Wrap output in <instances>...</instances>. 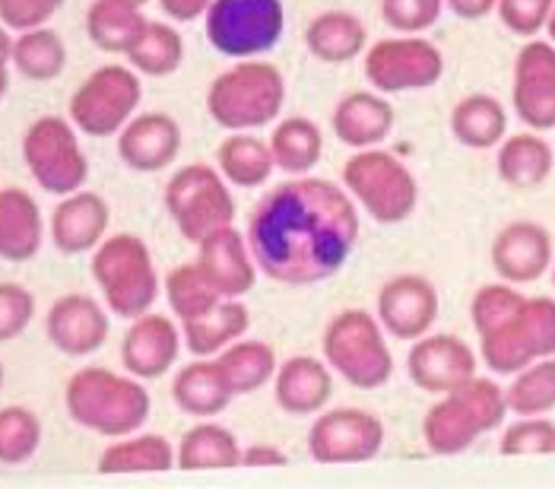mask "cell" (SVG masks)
<instances>
[{
    "mask_svg": "<svg viewBox=\"0 0 555 489\" xmlns=\"http://www.w3.org/2000/svg\"><path fill=\"white\" fill-rule=\"evenodd\" d=\"M273 150V163L286 176H311V169L324 159V131L311 118H283L267 137Z\"/></svg>",
    "mask_w": 555,
    "mask_h": 489,
    "instance_id": "d590c367",
    "label": "cell"
},
{
    "mask_svg": "<svg viewBox=\"0 0 555 489\" xmlns=\"http://www.w3.org/2000/svg\"><path fill=\"white\" fill-rule=\"evenodd\" d=\"M505 416V388H499L492 378L473 375L461 388L438 395V400L428 407L423 420V442L438 458H454L473 448L486 433L499 429Z\"/></svg>",
    "mask_w": 555,
    "mask_h": 489,
    "instance_id": "277c9868",
    "label": "cell"
},
{
    "mask_svg": "<svg viewBox=\"0 0 555 489\" xmlns=\"http://www.w3.org/2000/svg\"><path fill=\"white\" fill-rule=\"evenodd\" d=\"M505 400L514 416H550L555 410V356L537 359L527 369L514 372Z\"/></svg>",
    "mask_w": 555,
    "mask_h": 489,
    "instance_id": "ab89813d",
    "label": "cell"
},
{
    "mask_svg": "<svg viewBox=\"0 0 555 489\" xmlns=\"http://www.w3.org/2000/svg\"><path fill=\"white\" fill-rule=\"evenodd\" d=\"M340 181L356 207L382 226H400L416 214L420 181L400 156L382 146L356 150L343 166Z\"/></svg>",
    "mask_w": 555,
    "mask_h": 489,
    "instance_id": "ba28073f",
    "label": "cell"
},
{
    "mask_svg": "<svg viewBox=\"0 0 555 489\" xmlns=\"http://www.w3.org/2000/svg\"><path fill=\"white\" fill-rule=\"evenodd\" d=\"M143 7L133 0H92L86 10V36L99 51L128 54L146 29Z\"/></svg>",
    "mask_w": 555,
    "mask_h": 489,
    "instance_id": "836d02e7",
    "label": "cell"
},
{
    "mask_svg": "<svg viewBox=\"0 0 555 489\" xmlns=\"http://www.w3.org/2000/svg\"><path fill=\"white\" fill-rule=\"evenodd\" d=\"M42 445V423L29 407L0 410V464H26Z\"/></svg>",
    "mask_w": 555,
    "mask_h": 489,
    "instance_id": "b9f144b4",
    "label": "cell"
},
{
    "mask_svg": "<svg viewBox=\"0 0 555 489\" xmlns=\"http://www.w3.org/2000/svg\"><path fill=\"white\" fill-rule=\"evenodd\" d=\"M143 99L140 74L125 64H105L92 70L77 92L70 95V121L86 137H112L121 133L137 115Z\"/></svg>",
    "mask_w": 555,
    "mask_h": 489,
    "instance_id": "8fae6325",
    "label": "cell"
},
{
    "mask_svg": "<svg viewBox=\"0 0 555 489\" xmlns=\"http://www.w3.org/2000/svg\"><path fill=\"white\" fill-rule=\"evenodd\" d=\"M470 321L486 369L514 375L555 356V299L524 296L514 283H486L473 293Z\"/></svg>",
    "mask_w": 555,
    "mask_h": 489,
    "instance_id": "7a4b0ae2",
    "label": "cell"
},
{
    "mask_svg": "<svg viewBox=\"0 0 555 489\" xmlns=\"http://www.w3.org/2000/svg\"><path fill=\"white\" fill-rule=\"evenodd\" d=\"M410 382L426 395H448L476 375V353L457 334H431L413 340L406 356Z\"/></svg>",
    "mask_w": 555,
    "mask_h": 489,
    "instance_id": "e0dca14e",
    "label": "cell"
},
{
    "mask_svg": "<svg viewBox=\"0 0 555 489\" xmlns=\"http://www.w3.org/2000/svg\"><path fill=\"white\" fill-rule=\"evenodd\" d=\"M13 67L20 70V77L33 83L57 80L67 67V44L48 26L20 33L13 39Z\"/></svg>",
    "mask_w": 555,
    "mask_h": 489,
    "instance_id": "74e56055",
    "label": "cell"
},
{
    "mask_svg": "<svg viewBox=\"0 0 555 489\" xmlns=\"http://www.w3.org/2000/svg\"><path fill=\"white\" fill-rule=\"evenodd\" d=\"M92 280L102 289L108 311L128 321L153 311L163 289L150 245L133 232L102 239L92 252Z\"/></svg>",
    "mask_w": 555,
    "mask_h": 489,
    "instance_id": "52a82bcc",
    "label": "cell"
},
{
    "mask_svg": "<svg viewBox=\"0 0 555 489\" xmlns=\"http://www.w3.org/2000/svg\"><path fill=\"white\" fill-rule=\"evenodd\" d=\"M64 407L77 426L105 439H121L137 433L150 420L153 400L143 382L130 372L118 375L102 365H86L70 375Z\"/></svg>",
    "mask_w": 555,
    "mask_h": 489,
    "instance_id": "3957f363",
    "label": "cell"
},
{
    "mask_svg": "<svg viewBox=\"0 0 555 489\" xmlns=\"http://www.w3.org/2000/svg\"><path fill=\"white\" fill-rule=\"evenodd\" d=\"M171 400L181 413L197 416V420H214L232 403V395L222 382V372L214 356H194V362L175 372Z\"/></svg>",
    "mask_w": 555,
    "mask_h": 489,
    "instance_id": "f1b7e54d",
    "label": "cell"
},
{
    "mask_svg": "<svg viewBox=\"0 0 555 489\" xmlns=\"http://www.w3.org/2000/svg\"><path fill=\"white\" fill-rule=\"evenodd\" d=\"M553 286H555V265H553Z\"/></svg>",
    "mask_w": 555,
    "mask_h": 489,
    "instance_id": "9f6ffc18",
    "label": "cell"
},
{
    "mask_svg": "<svg viewBox=\"0 0 555 489\" xmlns=\"http://www.w3.org/2000/svg\"><path fill=\"white\" fill-rule=\"evenodd\" d=\"M10 64H13V39H10L7 26L0 23V99L10 89Z\"/></svg>",
    "mask_w": 555,
    "mask_h": 489,
    "instance_id": "816d5d0a",
    "label": "cell"
},
{
    "mask_svg": "<svg viewBox=\"0 0 555 489\" xmlns=\"http://www.w3.org/2000/svg\"><path fill=\"white\" fill-rule=\"evenodd\" d=\"M178 467L181 471H229L242 467V442L232 429L214 420H201L178 442Z\"/></svg>",
    "mask_w": 555,
    "mask_h": 489,
    "instance_id": "e575fe53",
    "label": "cell"
},
{
    "mask_svg": "<svg viewBox=\"0 0 555 489\" xmlns=\"http://www.w3.org/2000/svg\"><path fill=\"white\" fill-rule=\"evenodd\" d=\"M438 289L423 273H397L378 289L375 314L393 340H420L438 321Z\"/></svg>",
    "mask_w": 555,
    "mask_h": 489,
    "instance_id": "2e32d148",
    "label": "cell"
},
{
    "mask_svg": "<svg viewBox=\"0 0 555 489\" xmlns=\"http://www.w3.org/2000/svg\"><path fill=\"white\" fill-rule=\"evenodd\" d=\"M181 153V125L169 112L133 115L118 133V156L133 172H163Z\"/></svg>",
    "mask_w": 555,
    "mask_h": 489,
    "instance_id": "44dd1931",
    "label": "cell"
},
{
    "mask_svg": "<svg viewBox=\"0 0 555 489\" xmlns=\"http://www.w3.org/2000/svg\"><path fill=\"white\" fill-rule=\"evenodd\" d=\"M334 395V369L324 356L296 353L280 362L273 375V400L286 416H318Z\"/></svg>",
    "mask_w": 555,
    "mask_h": 489,
    "instance_id": "603a6c76",
    "label": "cell"
},
{
    "mask_svg": "<svg viewBox=\"0 0 555 489\" xmlns=\"http://www.w3.org/2000/svg\"><path fill=\"white\" fill-rule=\"evenodd\" d=\"M207 42L229 61L273 51L286 33L283 0H214L204 13Z\"/></svg>",
    "mask_w": 555,
    "mask_h": 489,
    "instance_id": "30bf717a",
    "label": "cell"
},
{
    "mask_svg": "<svg viewBox=\"0 0 555 489\" xmlns=\"http://www.w3.org/2000/svg\"><path fill=\"white\" fill-rule=\"evenodd\" d=\"M321 353L334 375H340L346 385L359 391H378L393 375V350L375 311H337L324 327Z\"/></svg>",
    "mask_w": 555,
    "mask_h": 489,
    "instance_id": "8992f818",
    "label": "cell"
},
{
    "mask_svg": "<svg viewBox=\"0 0 555 489\" xmlns=\"http://www.w3.org/2000/svg\"><path fill=\"white\" fill-rule=\"evenodd\" d=\"M546 33H550V42L555 44V7H553V16H550V26H546Z\"/></svg>",
    "mask_w": 555,
    "mask_h": 489,
    "instance_id": "f5cc1de1",
    "label": "cell"
},
{
    "mask_svg": "<svg viewBox=\"0 0 555 489\" xmlns=\"http://www.w3.org/2000/svg\"><path fill=\"white\" fill-rule=\"evenodd\" d=\"M393 105L387 102L385 92L378 89H356L346 92L334 105L331 128L334 137L349 150H372L382 146L390 131H393Z\"/></svg>",
    "mask_w": 555,
    "mask_h": 489,
    "instance_id": "d4e9b609",
    "label": "cell"
},
{
    "mask_svg": "<svg viewBox=\"0 0 555 489\" xmlns=\"http://www.w3.org/2000/svg\"><path fill=\"white\" fill-rule=\"evenodd\" d=\"M197 265L225 299H245L260 273L248 235H242L235 226L219 229L197 245Z\"/></svg>",
    "mask_w": 555,
    "mask_h": 489,
    "instance_id": "7402d4cb",
    "label": "cell"
},
{
    "mask_svg": "<svg viewBox=\"0 0 555 489\" xmlns=\"http://www.w3.org/2000/svg\"><path fill=\"white\" fill-rule=\"evenodd\" d=\"M512 105L530 131H555V44L527 39L514 57Z\"/></svg>",
    "mask_w": 555,
    "mask_h": 489,
    "instance_id": "9a60e30c",
    "label": "cell"
},
{
    "mask_svg": "<svg viewBox=\"0 0 555 489\" xmlns=\"http://www.w3.org/2000/svg\"><path fill=\"white\" fill-rule=\"evenodd\" d=\"M362 70L369 87L385 95L423 92L444 77V54L423 36H387L365 48Z\"/></svg>",
    "mask_w": 555,
    "mask_h": 489,
    "instance_id": "4fadbf2b",
    "label": "cell"
},
{
    "mask_svg": "<svg viewBox=\"0 0 555 489\" xmlns=\"http://www.w3.org/2000/svg\"><path fill=\"white\" fill-rule=\"evenodd\" d=\"M444 7L461 16V20H486L489 13H495L499 0H444Z\"/></svg>",
    "mask_w": 555,
    "mask_h": 489,
    "instance_id": "f907efd6",
    "label": "cell"
},
{
    "mask_svg": "<svg viewBox=\"0 0 555 489\" xmlns=\"http://www.w3.org/2000/svg\"><path fill=\"white\" fill-rule=\"evenodd\" d=\"M308 448L318 464H365L385 448V423L362 407L321 410L308 429Z\"/></svg>",
    "mask_w": 555,
    "mask_h": 489,
    "instance_id": "5bb4252c",
    "label": "cell"
},
{
    "mask_svg": "<svg viewBox=\"0 0 555 489\" xmlns=\"http://www.w3.org/2000/svg\"><path fill=\"white\" fill-rule=\"evenodd\" d=\"M0 388H3V365H0Z\"/></svg>",
    "mask_w": 555,
    "mask_h": 489,
    "instance_id": "db71d44e",
    "label": "cell"
},
{
    "mask_svg": "<svg viewBox=\"0 0 555 489\" xmlns=\"http://www.w3.org/2000/svg\"><path fill=\"white\" fill-rule=\"evenodd\" d=\"M502 454H553L555 451V423L550 416H520L512 423L499 442Z\"/></svg>",
    "mask_w": 555,
    "mask_h": 489,
    "instance_id": "ee69618b",
    "label": "cell"
},
{
    "mask_svg": "<svg viewBox=\"0 0 555 489\" xmlns=\"http://www.w3.org/2000/svg\"><path fill=\"white\" fill-rule=\"evenodd\" d=\"M44 242V220L36 197L23 188H0V258L26 265Z\"/></svg>",
    "mask_w": 555,
    "mask_h": 489,
    "instance_id": "484cf974",
    "label": "cell"
},
{
    "mask_svg": "<svg viewBox=\"0 0 555 489\" xmlns=\"http://www.w3.org/2000/svg\"><path fill=\"white\" fill-rule=\"evenodd\" d=\"M178 464V451L166 436L130 433L99 454L102 474H163Z\"/></svg>",
    "mask_w": 555,
    "mask_h": 489,
    "instance_id": "8d00e7d4",
    "label": "cell"
},
{
    "mask_svg": "<svg viewBox=\"0 0 555 489\" xmlns=\"http://www.w3.org/2000/svg\"><path fill=\"white\" fill-rule=\"evenodd\" d=\"M181 327L171 321L169 314L146 311L130 321V331L121 344V362L125 372H130L140 382H153L169 375L181 356Z\"/></svg>",
    "mask_w": 555,
    "mask_h": 489,
    "instance_id": "ac0fdd59",
    "label": "cell"
},
{
    "mask_svg": "<svg viewBox=\"0 0 555 489\" xmlns=\"http://www.w3.org/2000/svg\"><path fill=\"white\" fill-rule=\"evenodd\" d=\"M448 125L461 146L492 150L508 137V108L489 92H473L451 108Z\"/></svg>",
    "mask_w": 555,
    "mask_h": 489,
    "instance_id": "1f68e13d",
    "label": "cell"
},
{
    "mask_svg": "<svg viewBox=\"0 0 555 489\" xmlns=\"http://www.w3.org/2000/svg\"><path fill=\"white\" fill-rule=\"evenodd\" d=\"M555 169V150L540 131L512 133L499 143L495 172L514 191H537L543 188Z\"/></svg>",
    "mask_w": 555,
    "mask_h": 489,
    "instance_id": "4316f807",
    "label": "cell"
},
{
    "mask_svg": "<svg viewBox=\"0 0 555 489\" xmlns=\"http://www.w3.org/2000/svg\"><path fill=\"white\" fill-rule=\"evenodd\" d=\"M553 7L555 0H499L495 13L512 36L537 39L550 26Z\"/></svg>",
    "mask_w": 555,
    "mask_h": 489,
    "instance_id": "f6af8a7d",
    "label": "cell"
},
{
    "mask_svg": "<svg viewBox=\"0 0 555 489\" xmlns=\"http://www.w3.org/2000/svg\"><path fill=\"white\" fill-rule=\"evenodd\" d=\"M286 77L270 61H235L207 89V112L222 131H260L283 115Z\"/></svg>",
    "mask_w": 555,
    "mask_h": 489,
    "instance_id": "5b68a950",
    "label": "cell"
},
{
    "mask_svg": "<svg viewBox=\"0 0 555 489\" xmlns=\"http://www.w3.org/2000/svg\"><path fill=\"white\" fill-rule=\"evenodd\" d=\"M108 331H112L108 311L83 293L61 296L44 318V334L51 347L74 359L102 350L108 340Z\"/></svg>",
    "mask_w": 555,
    "mask_h": 489,
    "instance_id": "d6986e66",
    "label": "cell"
},
{
    "mask_svg": "<svg viewBox=\"0 0 555 489\" xmlns=\"http://www.w3.org/2000/svg\"><path fill=\"white\" fill-rule=\"evenodd\" d=\"M305 48L321 64H349L365 54L369 29L349 10H324L305 29Z\"/></svg>",
    "mask_w": 555,
    "mask_h": 489,
    "instance_id": "83f0119b",
    "label": "cell"
},
{
    "mask_svg": "<svg viewBox=\"0 0 555 489\" xmlns=\"http://www.w3.org/2000/svg\"><path fill=\"white\" fill-rule=\"evenodd\" d=\"M112 207L95 191H74L67 194L51 217V242L61 255H86L95 252L108 232Z\"/></svg>",
    "mask_w": 555,
    "mask_h": 489,
    "instance_id": "cb8c5ba5",
    "label": "cell"
},
{
    "mask_svg": "<svg viewBox=\"0 0 555 489\" xmlns=\"http://www.w3.org/2000/svg\"><path fill=\"white\" fill-rule=\"evenodd\" d=\"M257 270L283 286L337 276L359 248V207L343 181L289 176L257 201L248 220Z\"/></svg>",
    "mask_w": 555,
    "mask_h": 489,
    "instance_id": "6da1fadb",
    "label": "cell"
},
{
    "mask_svg": "<svg viewBox=\"0 0 555 489\" xmlns=\"http://www.w3.org/2000/svg\"><path fill=\"white\" fill-rule=\"evenodd\" d=\"M36 318V296L23 283H0V344L16 340Z\"/></svg>",
    "mask_w": 555,
    "mask_h": 489,
    "instance_id": "bcb514c9",
    "label": "cell"
},
{
    "mask_svg": "<svg viewBox=\"0 0 555 489\" xmlns=\"http://www.w3.org/2000/svg\"><path fill=\"white\" fill-rule=\"evenodd\" d=\"M214 0H159L163 13L169 16L171 23H194L210 10Z\"/></svg>",
    "mask_w": 555,
    "mask_h": 489,
    "instance_id": "681fc988",
    "label": "cell"
},
{
    "mask_svg": "<svg viewBox=\"0 0 555 489\" xmlns=\"http://www.w3.org/2000/svg\"><path fill=\"white\" fill-rule=\"evenodd\" d=\"M166 210L181 239L201 245L207 235L235 222V197L216 166L191 163L169 178Z\"/></svg>",
    "mask_w": 555,
    "mask_h": 489,
    "instance_id": "9c48e42d",
    "label": "cell"
},
{
    "mask_svg": "<svg viewBox=\"0 0 555 489\" xmlns=\"http://www.w3.org/2000/svg\"><path fill=\"white\" fill-rule=\"evenodd\" d=\"M133 3H140V7H143V3H150V0H133Z\"/></svg>",
    "mask_w": 555,
    "mask_h": 489,
    "instance_id": "11a10c76",
    "label": "cell"
},
{
    "mask_svg": "<svg viewBox=\"0 0 555 489\" xmlns=\"http://www.w3.org/2000/svg\"><path fill=\"white\" fill-rule=\"evenodd\" d=\"M23 163L48 194L67 197L80 191L89 178L83 146L70 118L44 115L23 133Z\"/></svg>",
    "mask_w": 555,
    "mask_h": 489,
    "instance_id": "7c38bea8",
    "label": "cell"
},
{
    "mask_svg": "<svg viewBox=\"0 0 555 489\" xmlns=\"http://www.w3.org/2000/svg\"><path fill=\"white\" fill-rule=\"evenodd\" d=\"M492 267L505 283L514 286L537 283L553 267L550 229L533 220L508 222L492 242Z\"/></svg>",
    "mask_w": 555,
    "mask_h": 489,
    "instance_id": "ffe728a7",
    "label": "cell"
},
{
    "mask_svg": "<svg viewBox=\"0 0 555 489\" xmlns=\"http://www.w3.org/2000/svg\"><path fill=\"white\" fill-rule=\"evenodd\" d=\"M130 67L143 77H171L184 61V39L171 23L150 20L128 54Z\"/></svg>",
    "mask_w": 555,
    "mask_h": 489,
    "instance_id": "f35d334b",
    "label": "cell"
},
{
    "mask_svg": "<svg viewBox=\"0 0 555 489\" xmlns=\"http://www.w3.org/2000/svg\"><path fill=\"white\" fill-rule=\"evenodd\" d=\"M216 169L232 188H260L273 178L276 163L263 137L255 131H232L216 146Z\"/></svg>",
    "mask_w": 555,
    "mask_h": 489,
    "instance_id": "d6a6232c",
    "label": "cell"
},
{
    "mask_svg": "<svg viewBox=\"0 0 555 489\" xmlns=\"http://www.w3.org/2000/svg\"><path fill=\"white\" fill-rule=\"evenodd\" d=\"M248 331H251V309L242 299H222L210 311L181 321L184 347L194 356L222 353L229 344L248 337Z\"/></svg>",
    "mask_w": 555,
    "mask_h": 489,
    "instance_id": "f546056e",
    "label": "cell"
},
{
    "mask_svg": "<svg viewBox=\"0 0 555 489\" xmlns=\"http://www.w3.org/2000/svg\"><path fill=\"white\" fill-rule=\"evenodd\" d=\"M378 13L397 36H423L441 20L444 0H378Z\"/></svg>",
    "mask_w": 555,
    "mask_h": 489,
    "instance_id": "7bdbcfd3",
    "label": "cell"
},
{
    "mask_svg": "<svg viewBox=\"0 0 555 489\" xmlns=\"http://www.w3.org/2000/svg\"><path fill=\"white\" fill-rule=\"evenodd\" d=\"M64 0H0V23L10 33H29L44 26Z\"/></svg>",
    "mask_w": 555,
    "mask_h": 489,
    "instance_id": "7dc6e473",
    "label": "cell"
},
{
    "mask_svg": "<svg viewBox=\"0 0 555 489\" xmlns=\"http://www.w3.org/2000/svg\"><path fill=\"white\" fill-rule=\"evenodd\" d=\"M214 359L232 398H248V395L260 391L263 385H273V375L280 369L276 350L267 340H248V337L229 344Z\"/></svg>",
    "mask_w": 555,
    "mask_h": 489,
    "instance_id": "4dcf8cb0",
    "label": "cell"
},
{
    "mask_svg": "<svg viewBox=\"0 0 555 489\" xmlns=\"http://www.w3.org/2000/svg\"><path fill=\"white\" fill-rule=\"evenodd\" d=\"M163 289H166V299H169L171 314H175L178 321H191V318H197V314L210 311L214 306H219V303L225 299V296L216 289L214 283H210V276L201 270L197 261L169 270L166 286H163Z\"/></svg>",
    "mask_w": 555,
    "mask_h": 489,
    "instance_id": "60d3db41",
    "label": "cell"
},
{
    "mask_svg": "<svg viewBox=\"0 0 555 489\" xmlns=\"http://www.w3.org/2000/svg\"><path fill=\"white\" fill-rule=\"evenodd\" d=\"M289 464V454L273 442H255L242 448V467H280Z\"/></svg>",
    "mask_w": 555,
    "mask_h": 489,
    "instance_id": "c3c4849f",
    "label": "cell"
}]
</instances>
